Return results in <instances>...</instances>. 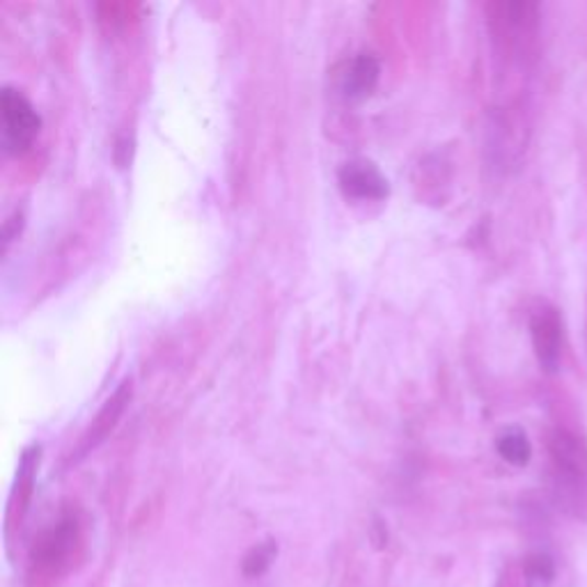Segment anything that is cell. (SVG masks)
I'll use <instances>...</instances> for the list:
<instances>
[{"instance_id": "9", "label": "cell", "mask_w": 587, "mask_h": 587, "mask_svg": "<svg viewBox=\"0 0 587 587\" xmlns=\"http://www.w3.org/2000/svg\"><path fill=\"white\" fill-rule=\"evenodd\" d=\"M526 576L534 585H546V583H551L553 576H555L553 560L549 555H532V557H528V562H526Z\"/></svg>"}, {"instance_id": "7", "label": "cell", "mask_w": 587, "mask_h": 587, "mask_svg": "<svg viewBox=\"0 0 587 587\" xmlns=\"http://www.w3.org/2000/svg\"><path fill=\"white\" fill-rule=\"evenodd\" d=\"M496 450L507 463H511V467H526L532 457L530 440H528L526 431L519 427L505 429L496 440Z\"/></svg>"}, {"instance_id": "2", "label": "cell", "mask_w": 587, "mask_h": 587, "mask_svg": "<svg viewBox=\"0 0 587 587\" xmlns=\"http://www.w3.org/2000/svg\"><path fill=\"white\" fill-rule=\"evenodd\" d=\"M339 188L354 200H383L388 180L381 170L367 159H354L339 168Z\"/></svg>"}, {"instance_id": "4", "label": "cell", "mask_w": 587, "mask_h": 587, "mask_svg": "<svg viewBox=\"0 0 587 587\" xmlns=\"http://www.w3.org/2000/svg\"><path fill=\"white\" fill-rule=\"evenodd\" d=\"M381 65L372 54H358L347 71L342 73V92L349 102H362L370 96L379 83Z\"/></svg>"}, {"instance_id": "6", "label": "cell", "mask_w": 587, "mask_h": 587, "mask_svg": "<svg viewBox=\"0 0 587 587\" xmlns=\"http://www.w3.org/2000/svg\"><path fill=\"white\" fill-rule=\"evenodd\" d=\"M73 540H77V521H60L54 530H48L46 537L39 544V565H46V567H54L58 565V562H62L71 546H73Z\"/></svg>"}, {"instance_id": "8", "label": "cell", "mask_w": 587, "mask_h": 587, "mask_svg": "<svg viewBox=\"0 0 587 587\" xmlns=\"http://www.w3.org/2000/svg\"><path fill=\"white\" fill-rule=\"evenodd\" d=\"M276 553H278V546L272 540L251 549V553L243 557V576L260 578L262 574H266V569L272 567V562L276 560Z\"/></svg>"}, {"instance_id": "1", "label": "cell", "mask_w": 587, "mask_h": 587, "mask_svg": "<svg viewBox=\"0 0 587 587\" xmlns=\"http://www.w3.org/2000/svg\"><path fill=\"white\" fill-rule=\"evenodd\" d=\"M0 113H3V145L10 154H23L42 129V117L26 94L16 88L0 92Z\"/></svg>"}, {"instance_id": "3", "label": "cell", "mask_w": 587, "mask_h": 587, "mask_svg": "<svg viewBox=\"0 0 587 587\" xmlns=\"http://www.w3.org/2000/svg\"><path fill=\"white\" fill-rule=\"evenodd\" d=\"M530 335L537 360H540L546 372H555L560 365V339H562L557 312L553 308L534 310L530 320Z\"/></svg>"}, {"instance_id": "5", "label": "cell", "mask_w": 587, "mask_h": 587, "mask_svg": "<svg viewBox=\"0 0 587 587\" xmlns=\"http://www.w3.org/2000/svg\"><path fill=\"white\" fill-rule=\"evenodd\" d=\"M129 400H131V381L125 379V381H122L117 385L113 398H108V402L104 404V408L100 411V415H96V418H94L88 436L83 438V444H81V452L83 454L90 452L92 448L100 446L102 440L108 436V431H113L115 423L119 421V415H122V411H125V406L129 404Z\"/></svg>"}]
</instances>
